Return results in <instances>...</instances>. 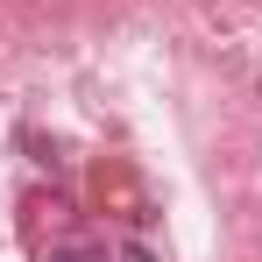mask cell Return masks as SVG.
I'll return each instance as SVG.
<instances>
[{
	"label": "cell",
	"mask_w": 262,
	"mask_h": 262,
	"mask_svg": "<svg viewBox=\"0 0 262 262\" xmlns=\"http://www.w3.org/2000/svg\"><path fill=\"white\" fill-rule=\"evenodd\" d=\"M50 262H99V255H85V248H57Z\"/></svg>",
	"instance_id": "1"
},
{
	"label": "cell",
	"mask_w": 262,
	"mask_h": 262,
	"mask_svg": "<svg viewBox=\"0 0 262 262\" xmlns=\"http://www.w3.org/2000/svg\"><path fill=\"white\" fill-rule=\"evenodd\" d=\"M121 262H149V255H142V248H128V255H121Z\"/></svg>",
	"instance_id": "2"
}]
</instances>
